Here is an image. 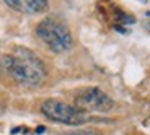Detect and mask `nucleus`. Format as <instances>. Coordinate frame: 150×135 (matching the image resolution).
<instances>
[{"label":"nucleus","mask_w":150,"mask_h":135,"mask_svg":"<svg viewBox=\"0 0 150 135\" xmlns=\"http://www.w3.org/2000/svg\"><path fill=\"white\" fill-rule=\"evenodd\" d=\"M23 7L28 13H42L47 10L49 0H23Z\"/></svg>","instance_id":"39448f33"},{"label":"nucleus","mask_w":150,"mask_h":135,"mask_svg":"<svg viewBox=\"0 0 150 135\" xmlns=\"http://www.w3.org/2000/svg\"><path fill=\"white\" fill-rule=\"evenodd\" d=\"M8 7H11L13 10H25L23 7V0H5Z\"/></svg>","instance_id":"423d86ee"},{"label":"nucleus","mask_w":150,"mask_h":135,"mask_svg":"<svg viewBox=\"0 0 150 135\" xmlns=\"http://www.w3.org/2000/svg\"><path fill=\"white\" fill-rule=\"evenodd\" d=\"M44 130H46L44 127H38V129H36V132H38V134H42V132H44Z\"/></svg>","instance_id":"6e6552de"},{"label":"nucleus","mask_w":150,"mask_h":135,"mask_svg":"<svg viewBox=\"0 0 150 135\" xmlns=\"http://www.w3.org/2000/svg\"><path fill=\"white\" fill-rule=\"evenodd\" d=\"M0 65L8 77L25 86H38L46 78L44 64L31 51L16 47L11 54L2 57Z\"/></svg>","instance_id":"f257e3e1"},{"label":"nucleus","mask_w":150,"mask_h":135,"mask_svg":"<svg viewBox=\"0 0 150 135\" xmlns=\"http://www.w3.org/2000/svg\"><path fill=\"white\" fill-rule=\"evenodd\" d=\"M65 135H100V132H96V130H75V132H70V134H65Z\"/></svg>","instance_id":"0eeeda50"},{"label":"nucleus","mask_w":150,"mask_h":135,"mask_svg":"<svg viewBox=\"0 0 150 135\" xmlns=\"http://www.w3.org/2000/svg\"><path fill=\"white\" fill-rule=\"evenodd\" d=\"M142 2H145V0H142Z\"/></svg>","instance_id":"1a4fd4ad"},{"label":"nucleus","mask_w":150,"mask_h":135,"mask_svg":"<svg viewBox=\"0 0 150 135\" xmlns=\"http://www.w3.org/2000/svg\"><path fill=\"white\" fill-rule=\"evenodd\" d=\"M36 34L54 52H65L72 47V34L64 23L54 18L42 20L36 28Z\"/></svg>","instance_id":"f03ea898"},{"label":"nucleus","mask_w":150,"mask_h":135,"mask_svg":"<svg viewBox=\"0 0 150 135\" xmlns=\"http://www.w3.org/2000/svg\"><path fill=\"white\" fill-rule=\"evenodd\" d=\"M75 106L83 111L93 112H109L114 108V101L100 88H90L75 98Z\"/></svg>","instance_id":"20e7f679"},{"label":"nucleus","mask_w":150,"mask_h":135,"mask_svg":"<svg viewBox=\"0 0 150 135\" xmlns=\"http://www.w3.org/2000/svg\"><path fill=\"white\" fill-rule=\"evenodd\" d=\"M41 112L44 114L47 119L59 122V124L65 125H82L93 117L86 114V111L77 108V106H70L67 103H62L59 99H47L41 104Z\"/></svg>","instance_id":"7ed1b4c3"}]
</instances>
